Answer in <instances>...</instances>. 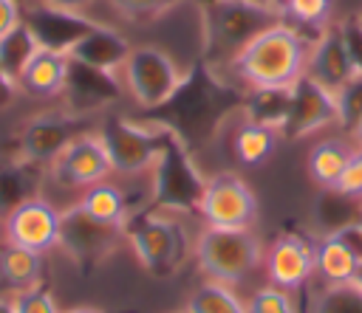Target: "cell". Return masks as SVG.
<instances>
[{
  "instance_id": "1",
  "label": "cell",
  "mask_w": 362,
  "mask_h": 313,
  "mask_svg": "<svg viewBox=\"0 0 362 313\" xmlns=\"http://www.w3.org/2000/svg\"><path fill=\"white\" fill-rule=\"evenodd\" d=\"M314 34H305L288 23H274L249 39L232 59L229 73L249 90H291L308 70Z\"/></svg>"
},
{
  "instance_id": "2",
  "label": "cell",
  "mask_w": 362,
  "mask_h": 313,
  "mask_svg": "<svg viewBox=\"0 0 362 313\" xmlns=\"http://www.w3.org/2000/svg\"><path fill=\"white\" fill-rule=\"evenodd\" d=\"M189 70L161 45H130L113 70L116 87L141 110L164 107L187 85Z\"/></svg>"
},
{
  "instance_id": "3",
  "label": "cell",
  "mask_w": 362,
  "mask_h": 313,
  "mask_svg": "<svg viewBox=\"0 0 362 313\" xmlns=\"http://www.w3.org/2000/svg\"><path fill=\"white\" fill-rule=\"evenodd\" d=\"M124 240L150 276H173L192 254V240L181 214L170 206H156L133 217L124 228Z\"/></svg>"
},
{
  "instance_id": "4",
  "label": "cell",
  "mask_w": 362,
  "mask_h": 313,
  "mask_svg": "<svg viewBox=\"0 0 362 313\" xmlns=\"http://www.w3.org/2000/svg\"><path fill=\"white\" fill-rule=\"evenodd\" d=\"M283 23L272 0H209L204 6V48L215 65L229 59L260 31Z\"/></svg>"
},
{
  "instance_id": "5",
  "label": "cell",
  "mask_w": 362,
  "mask_h": 313,
  "mask_svg": "<svg viewBox=\"0 0 362 313\" xmlns=\"http://www.w3.org/2000/svg\"><path fill=\"white\" fill-rule=\"evenodd\" d=\"M99 135L107 147L113 175L141 178L153 175L164 155L173 149V133L156 121H136L127 116H110L102 121Z\"/></svg>"
},
{
  "instance_id": "6",
  "label": "cell",
  "mask_w": 362,
  "mask_h": 313,
  "mask_svg": "<svg viewBox=\"0 0 362 313\" xmlns=\"http://www.w3.org/2000/svg\"><path fill=\"white\" fill-rule=\"evenodd\" d=\"M263 254H266V245L255 234V228L201 226V231L192 240V257L198 268L206 274V279H215L232 288L263 265Z\"/></svg>"
},
{
  "instance_id": "7",
  "label": "cell",
  "mask_w": 362,
  "mask_h": 313,
  "mask_svg": "<svg viewBox=\"0 0 362 313\" xmlns=\"http://www.w3.org/2000/svg\"><path fill=\"white\" fill-rule=\"evenodd\" d=\"M201 226L206 228H255L260 203L249 180L235 169H221L204 178L195 200Z\"/></svg>"
},
{
  "instance_id": "8",
  "label": "cell",
  "mask_w": 362,
  "mask_h": 313,
  "mask_svg": "<svg viewBox=\"0 0 362 313\" xmlns=\"http://www.w3.org/2000/svg\"><path fill=\"white\" fill-rule=\"evenodd\" d=\"M45 172L57 186L71 192H82L99 180H107L113 166L99 130H82L76 138H71L68 147L45 166Z\"/></svg>"
},
{
  "instance_id": "9",
  "label": "cell",
  "mask_w": 362,
  "mask_h": 313,
  "mask_svg": "<svg viewBox=\"0 0 362 313\" xmlns=\"http://www.w3.org/2000/svg\"><path fill=\"white\" fill-rule=\"evenodd\" d=\"M59 226H62V209H57L45 195H31L20 206H14L0 220L3 243L48 254L59 245Z\"/></svg>"
},
{
  "instance_id": "10",
  "label": "cell",
  "mask_w": 362,
  "mask_h": 313,
  "mask_svg": "<svg viewBox=\"0 0 362 313\" xmlns=\"http://www.w3.org/2000/svg\"><path fill=\"white\" fill-rule=\"evenodd\" d=\"M124 240V228H113L105 223L90 220L85 211H79L74 203L62 209V226H59V245L65 257H71L79 268H96L105 262L116 245Z\"/></svg>"
},
{
  "instance_id": "11",
  "label": "cell",
  "mask_w": 362,
  "mask_h": 313,
  "mask_svg": "<svg viewBox=\"0 0 362 313\" xmlns=\"http://www.w3.org/2000/svg\"><path fill=\"white\" fill-rule=\"evenodd\" d=\"M331 127L339 130V107H337V96L331 90H325L322 85H317L314 79L303 76L288 96V116L283 124V138H311V135H322Z\"/></svg>"
},
{
  "instance_id": "12",
  "label": "cell",
  "mask_w": 362,
  "mask_h": 313,
  "mask_svg": "<svg viewBox=\"0 0 362 313\" xmlns=\"http://www.w3.org/2000/svg\"><path fill=\"white\" fill-rule=\"evenodd\" d=\"M308 79H314L317 85H322L325 90H331L334 96L354 82L356 76H362V65L348 42L345 25H328L322 34L314 37V48H311V59H308Z\"/></svg>"
},
{
  "instance_id": "13",
  "label": "cell",
  "mask_w": 362,
  "mask_h": 313,
  "mask_svg": "<svg viewBox=\"0 0 362 313\" xmlns=\"http://www.w3.org/2000/svg\"><path fill=\"white\" fill-rule=\"evenodd\" d=\"M263 271H266V282L277 285L288 293H297L300 288H305V282L317 274V262H314V243L305 240L297 231H283L277 234L263 254Z\"/></svg>"
},
{
  "instance_id": "14",
  "label": "cell",
  "mask_w": 362,
  "mask_h": 313,
  "mask_svg": "<svg viewBox=\"0 0 362 313\" xmlns=\"http://www.w3.org/2000/svg\"><path fill=\"white\" fill-rule=\"evenodd\" d=\"M82 133L79 127V116L76 113H48V116H37L31 118L20 135H17V147H14V158L31 164V166H48L65 147L71 138H76Z\"/></svg>"
},
{
  "instance_id": "15",
  "label": "cell",
  "mask_w": 362,
  "mask_h": 313,
  "mask_svg": "<svg viewBox=\"0 0 362 313\" xmlns=\"http://www.w3.org/2000/svg\"><path fill=\"white\" fill-rule=\"evenodd\" d=\"M71 68H74V59L68 51L40 42V48L31 54V59L25 62V68L17 79V87L23 96L37 99V102L59 99V96H65Z\"/></svg>"
},
{
  "instance_id": "16",
  "label": "cell",
  "mask_w": 362,
  "mask_h": 313,
  "mask_svg": "<svg viewBox=\"0 0 362 313\" xmlns=\"http://www.w3.org/2000/svg\"><path fill=\"white\" fill-rule=\"evenodd\" d=\"M127 42L107 25L102 23H90L76 39L74 45L68 48L71 59L76 65H85V68H93V70H102L107 76H113L116 65L122 62V56L127 54Z\"/></svg>"
},
{
  "instance_id": "17",
  "label": "cell",
  "mask_w": 362,
  "mask_h": 313,
  "mask_svg": "<svg viewBox=\"0 0 362 313\" xmlns=\"http://www.w3.org/2000/svg\"><path fill=\"white\" fill-rule=\"evenodd\" d=\"M356 144L351 141L348 133H339V135H325V138H317L305 155V172H308V180L325 192H334L337 180L342 178L351 155H354Z\"/></svg>"
},
{
  "instance_id": "18",
  "label": "cell",
  "mask_w": 362,
  "mask_h": 313,
  "mask_svg": "<svg viewBox=\"0 0 362 313\" xmlns=\"http://www.w3.org/2000/svg\"><path fill=\"white\" fill-rule=\"evenodd\" d=\"M74 206L79 211H85L90 220L113 226V228H127V223L133 220V209H130V200H127L124 189L119 183H113L110 178L82 189L76 195Z\"/></svg>"
},
{
  "instance_id": "19",
  "label": "cell",
  "mask_w": 362,
  "mask_h": 313,
  "mask_svg": "<svg viewBox=\"0 0 362 313\" xmlns=\"http://www.w3.org/2000/svg\"><path fill=\"white\" fill-rule=\"evenodd\" d=\"M45 276V254L3 243L0 245V285L8 293L42 285Z\"/></svg>"
},
{
  "instance_id": "20",
  "label": "cell",
  "mask_w": 362,
  "mask_h": 313,
  "mask_svg": "<svg viewBox=\"0 0 362 313\" xmlns=\"http://www.w3.org/2000/svg\"><path fill=\"white\" fill-rule=\"evenodd\" d=\"M280 138H283V133L277 127L246 118L232 135V152L243 166H260L274 155Z\"/></svg>"
},
{
  "instance_id": "21",
  "label": "cell",
  "mask_w": 362,
  "mask_h": 313,
  "mask_svg": "<svg viewBox=\"0 0 362 313\" xmlns=\"http://www.w3.org/2000/svg\"><path fill=\"white\" fill-rule=\"evenodd\" d=\"M314 262H317V274L322 285H345L354 279L359 268V259L331 234H322L314 243Z\"/></svg>"
},
{
  "instance_id": "22",
  "label": "cell",
  "mask_w": 362,
  "mask_h": 313,
  "mask_svg": "<svg viewBox=\"0 0 362 313\" xmlns=\"http://www.w3.org/2000/svg\"><path fill=\"white\" fill-rule=\"evenodd\" d=\"M272 6L283 23L314 37L334 25V0H272Z\"/></svg>"
},
{
  "instance_id": "23",
  "label": "cell",
  "mask_w": 362,
  "mask_h": 313,
  "mask_svg": "<svg viewBox=\"0 0 362 313\" xmlns=\"http://www.w3.org/2000/svg\"><path fill=\"white\" fill-rule=\"evenodd\" d=\"M34 169L37 166H31L20 158H3L0 161V220L14 206H20L25 197L37 195V183H31Z\"/></svg>"
},
{
  "instance_id": "24",
  "label": "cell",
  "mask_w": 362,
  "mask_h": 313,
  "mask_svg": "<svg viewBox=\"0 0 362 313\" xmlns=\"http://www.w3.org/2000/svg\"><path fill=\"white\" fill-rule=\"evenodd\" d=\"M187 313H249L246 302H240V296L232 290V285L206 279L201 282L192 296L187 299Z\"/></svg>"
},
{
  "instance_id": "25",
  "label": "cell",
  "mask_w": 362,
  "mask_h": 313,
  "mask_svg": "<svg viewBox=\"0 0 362 313\" xmlns=\"http://www.w3.org/2000/svg\"><path fill=\"white\" fill-rule=\"evenodd\" d=\"M40 48V39L37 34L31 31V25L23 20L14 31H8L3 39H0V70L8 76V79H20L25 62L31 59V54Z\"/></svg>"
},
{
  "instance_id": "26",
  "label": "cell",
  "mask_w": 362,
  "mask_h": 313,
  "mask_svg": "<svg viewBox=\"0 0 362 313\" xmlns=\"http://www.w3.org/2000/svg\"><path fill=\"white\" fill-rule=\"evenodd\" d=\"M308 313H362V290L354 282L322 285L314 293Z\"/></svg>"
},
{
  "instance_id": "27",
  "label": "cell",
  "mask_w": 362,
  "mask_h": 313,
  "mask_svg": "<svg viewBox=\"0 0 362 313\" xmlns=\"http://www.w3.org/2000/svg\"><path fill=\"white\" fill-rule=\"evenodd\" d=\"M181 3H187V0H107V6H110L119 17H124V20H130V23L158 20V17H164L167 11H173L175 6H181Z\"/></svg>"
},
{
  "instance_id": "28",
  "label": "cell",
  "mask_w": 362,
  "mask_h": 313,
  "mask_svg": "<svg viewBox=\"0 0 362 313\" xmlns=\"http://www.w3.org/2000/svg\"><path fill=\"white\" fill-rule=\"evenodd\" d=\"M246 310L249 313H297L291 293L269 282L252 293V299L246 302Z\"/></svg>"
},
{
  "instance_id": "29",
  "label": "cell",
  "mask_w": 362,
  "mask_h": 313,
  "mask_svg": "<svg viewBox=\"0 0 362 313\" xmlns=\"http://www.w3.org/2000/svg\"><path fill=\"white\" fill-rule=\"evenodd\" d=\"M8 299H11L14 313H62L57 299H54V293L45 285H34V288L17 290Z\"/></svg>"
},
{
  "instance_id": "30",
  "label": "cell",
  "mask_w": 362,
  "mask_h": 313,
  "mask_svg": "<svg viewBox=\"0 0 362 313\" xmlns=\"http://www.w3.org/2000/svg\"><path fill=\"white\" fill-rule=\"evenodd\" d=\"M337 107H339V133H351L362 116V76H356L337 93Z\"/></svg>"
},
{
  "instance_id": "31",
  "label": "cell",
  "mask_w": 362,
  "mask_h": 313,
  "mask_svg": "<svg viewBox=\"0 0 362 313\" xmlns=\"http://www.w3.org/2000/svg\"><path fill=\"white\" fill-rule=\"evenodd\" d=\"M334 195L348 197V200H362V147L354 149V155H351L342 178L334 186Z\"/></svg>"
},
{
  "instance_id": "32",
  "label": "cell",
  "mask_w": 362,
  "mask_h": 313,
  "mask_svg": "<svg viewBox=\"0 0 362 313\" xmlns=\"http://www.w3.org/2000/svg\"><path fill=\"white\" fill-rule=\"evenodd\" d=\"M334 240H339L359 262H362V223L354 217V220H345V223H339V226H334L331 231H328Z\"/></svg>"
},
{
  "instance_id": "33",
  "label": "cell",
  "mask_w": 362,
  "mask_h": 313,
  "mask_svg": "<svg viewBox=\"0 0 362 313\" xmlns=\"http://www.w3.org/2000/svg\"><path fill=\"white\" fill-rule=\"evenodd\" d=\"M23 8H20V0H0V39L14 31L20 23H23Z\"/></svg>"
},
{
  "instance_id": "34",
  "label": "cell",
  "mask_w": 362,
  "mask_h": 313,
  "mask_svg": "<svg viewBox=\"0 0 362 313\" xmlns=\"http://www.w3.org/2000/svg\"><path fill=\"white\" fill-rule=\"evenodd\" d=\"M99 3V0H40L42 8H51V11H62V14H74V17H85V11Z\"/></svg>"
},
{
  "instance_id": "35",
  "label": "cell",
  "mask_w": 362,
  "mask_h": 313,
  "mask_svg": "<svg viewBox=\"0 0 362 313\" xmlns=\"http://www.w3.org/2000/svg\"><path fill=\"white\" fill-rule=\"evenodd\" d=\"M17 96H20L17 82H14V79H8V76L0 70V110H6Z\"/></svg>"
},
{
  "instance_id": "36",
  "label": "cell",
  "mask_w": 362,
  "mask_h": 313,
  "mask_svg": "<svg viewBox=\"0 0 362 313\" xmlns=\"http://www.w3.org/2000/svg\"><path fill=\"white\" fill-rule=\"evenodd\" d=\"M348 135H351V141H354L356 147H362V116H359V121L354 124V130H351Z\"/></svg>"
},
{
  "instance_id": "37",
  "label": "cell",
  "mask_w": 362,
  "mask_h": 313,
  "mask_svg": "<svg viewBox=\"0 0 362 313\" xmlns=\"http://www.w3.org/2000/svg\"><path fill=\"white\" fill-rule=\"evenodd\" d=\"M62 313H105V310L90 307V305H79V307H68V310H62Z\"/></svg>"
},
{
  "instance_id": "38",
  "label": "cell",
  "mask_w": 362,
  "mask_h": 313,
  "mask_svg": "<svg viewBox=\"0 0 362 313\" xmlns=\"http://www.w3.org/2000/svg\"><path fill=\"white\" fill-rule=\"evenodd\" d=\"M0 313H14L11 299H8V296H0Z\"/></svg>"
},
{
  "instance_id": "39",
  "label": "cell",
  "mask_w": 362,
  "mask_h": 313,
  "mask_svg": "<svg viewBox=\"0 0 362 313\" xmlns=\"http://www.w3.org/2000/svg\"><path fill=\"white\" fill-rule=\"evenodd\" d=\"M351 282H354V285L362 290V262H359V268H356V274H354V279H351Z\"/></svg>"
},
{
  "instance_id": "40",
  "label": "cell",
  "mask_w": 362,
  "mask_h": 313,
  "mask_svg": "<svg viewBox=\"0 0 362 313\" xmlns=\"http://www.w3.org/2000/svg\"><path fill=\"white\" fill-rule=\"evenodd\" d=\"M356 220L362 223V200H359V206H356Z\"/></svg>"
},
{
  "instance_id": "41",
  "label": "cell",
  "mask_w": 362,
  "mask_h": 313,
  "mask_svg": "<svg viewBox=\"0 0 362 313\" xmlns=\"http://www.w3.org/2000/svg\"><path fill=\"white\" fill-rule=\"evenodd\" d=\"M356 25H359V31H362V14H359V17H356Z\"/></svg>"
},
{
  "instance_id": "42",
  "label": "cell",
  "mask_w": 362,
  "mask_h": 313,
  "mask_svg": "<svg viewBox=\"0 0 362 313\" xmlns=\"http://www.w3.org/2000/svg\"><path fill=\"white\" fill-rule=\"evenodd\" d=\"M178 313H187V310H178Z\"/></svg>"
}]
</instances>
